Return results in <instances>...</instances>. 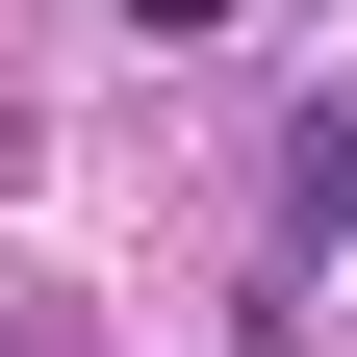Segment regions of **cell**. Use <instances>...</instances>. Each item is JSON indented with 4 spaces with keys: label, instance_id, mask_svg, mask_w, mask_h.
I'll return each instance as SVG.
<instances>
[{
    "label": "cell",
    "instance_id": "cell-1",
    "mask_svg": "<svg viewBox=\"0 0 357 357\" xmlns=\"http://www.w3.org/2000/svg\"><path fill=\"white\" fill-rule=\"evenodd\" d=\"M332 230H357V102H306L281 128V255H332Z\"/></svg>",
    "mask_w": 357,
    "mask_h": 357
}]
</instances>
